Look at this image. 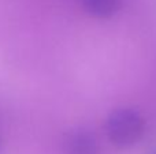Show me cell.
<instances>
[{
	"label": "cell",
	"mask_w": 156,
	"mask_h": 154,
	"mask_svg": "<svg viewBox=\"0 0 156 154\" xmlns=\"http://www.w3.org/2000/svg\"><path fill=\"white\" fill-rule=\"evenodd\" d=\"M144 123L141 116L132 109H116L107 120V134L118 146H130L141 138Z\"/></svg>",
	"instance_id": "1"
},
{
	"label": "cell",
	"mask_w": 156,
	"mask_h": 154,
	"mask_svg": "<svg viewBox=\"0 0 156 154\" xmlns=\"http://www.w3.org/2000/svg\"><path fill=\"white\" fill-rule=\"evenodd\" d=\"M122 0H82V5L96 18H110L121 7Z\"/></svg>",
	"instance_id": "2"
},
{
	"label": "cell",
	"mask_w": 156,
	"mask_h": 154,
	"mask_svg": "<svg viewBox=\"0 0 156 154\" xmlns=\"http://www.w3.org/2000/svg\"><path fill=\"white\" fill-rule=\"evenodd\" d=\"M73 154H96L94 142L86 135H80L74 139Z\"/></svg>",
	"instance_id": "3"
},
{
	"label": "cell",
	"mask_w": 156,
	"mask_h": 154,
	"mask_svg": "<svg viewBox=\"0 0 156 154\" xmlns=\"http://www.w3.org/2000/svg\"><path fill=\"white\" fill-rule=\"evenodd\" d=\"M155 154H156V153H155Z\"/></svg>",
	"instance_id": "4"
}]
</instances>
